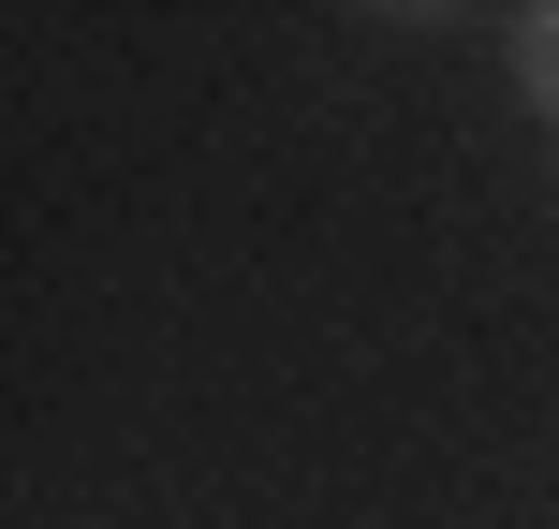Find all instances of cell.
<instances>
[{"mask_svg":"<svg viewBox=\"0 0 559 529\" xmlns=\"http://www.w3.org/2000/svg\"><path fill=\"white\" fill-rule=\"evenodd\" d=\"M515 74H531V104L559 118V15H531V29H515Z\"/></svg>","mask_w":559,"mask_h":529,"instance_id":"1","label":"cell"}]
</instances>
